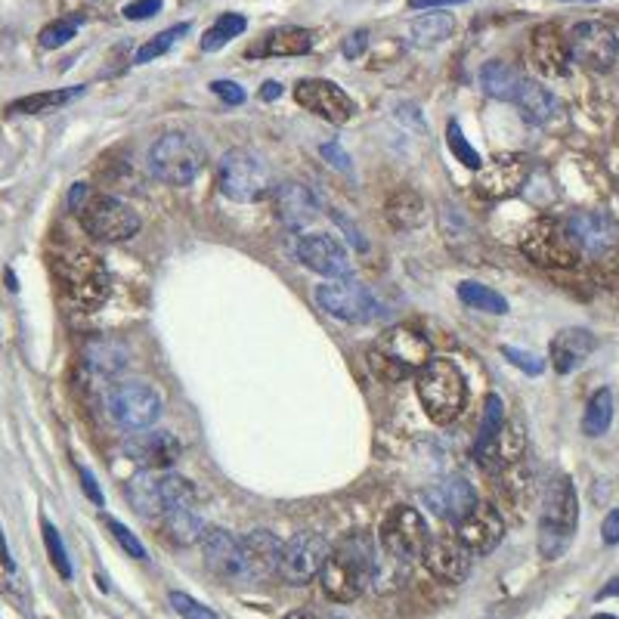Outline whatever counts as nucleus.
I'll return each instance as SVG.
<instances>
[{
  "mask_svg": "<svg viewBox=\"0 0 619 619\" xmlns=\"http://www.w3.org/2000/svg\"><path fill=\"white\" fill-rule=\"evenodd\" d=\"M502 356L511 362V366L521 368V372H527V375H542V372H545V360H539L533 350H521V347H511V344H505Z\"/></svg>",
  "mask_w": 619,
  "mask_h": 619,
  "instance_id": "49",
  "label": "nucleus"
},
{
  "mask_svg": "<svg viewBox=\"0 0 619 619\" xmlns=\"http://www.w3.org/2000/svg\"><path fill=\"white\" fill-rule=\"evenodd\" d=\"M124 453L143 465L146 471L152 468H171L180 459V443L167 430H136L124 440Z\"/></svg>",
  "mask_w": 619,
  "mask_h": 619,
  "instance_id": "22",
  "label": "nucleus"
},
{
  "mask_svg": "<svg viewBox=\"0 0 619 619\" xmlns=\"http://www.w3.org/2000/svg\"><path fill=\"white\" fill-rule=\"evenodd\" d=\"M325 558H329V542L322 533H295L282 545L279 576L289 585H307L313 576H319Z\"/></svg>",
  "mask_w": 619,
  "mask_h": 619,
  "instance_id": "15",
  "label": "nucleus"
},
{
  "mask_svg": "<svg viewBox=\"0 0 619 619\" xmlns=\"http://www.w3.org/2000/svg\"><path fill=\"white\" fill-rule=\"evenodd\" d=\"M579 527V499L576 486L567 474L554 477L545 492V508L539 517V554L545 561H558L570 548Z\"/></svg>",
  "mask_w": 619,
  "mask_h": 619,
  "instance_id": "3",
  "label": "nucleus"
},
{
  "mask_svg": "<svg viewBox=\"0 0 619 619\" xmlns=\"http://www.w3.org/2000/svg\"><path fill=\"white\" fill-rule=\"evenodd\" d=\"M471 558H474V554L461 545L459 536L443 533V536H430L422 561H424V567H428V573L437 579V583L459 585V583H465L468 573H471Z\"/></svg>",
  "mask_w": 619,
  "mask_h": 619,
  "instance_id": "17",
  "label": "nucleus"
},
{
  "mask_svg": "<svg viewBox=\"0 0 619 619\" xmlns=\"http://www.w3.org/2000/svg\"><path fill=\"white\" fill-rule=\"evenodd\" d=\"M190 28H192L190 22L171 25V28H167V31H161V35H155L152 41L143 43V47L136 50V59H134V62H136V66H146V62H152V59H159V56H165L167 50H171L174 43H177L180 37H183Z\"/></svg>",
  "mask_w": 619,
  "mask_h": 619,
  "instance_id": "41",
  "label": "nucleus"
},
{
  "mask_svg": "<svg viewBox=\"0 0 619 619\" xmlns=\"http://www.w3.org/2000/svg\"><path fill=\"white\" fill-rule=\"evenodd\" d=\"M471 0H409L412 10H443V6H461Z\"/></svg>",
  "mask_w": 619,
  "mask_h": 619,
  "instance_id": "57",
  "label": "nucleus"
},
{
  "mask_svg": "<svg viewBox=\"0 0 619 619\" xmlns=\"http://www.w3.org/2000/svg\"><path fill=\"white\" fill-rule=\"evenodd\" d=\"M601 536L607 545H619V508L607 515V521H604V527H601Z\"/></svg>",
  "mask_w": 619,
  "mask_h": 619,
  "instance_id": "55",
  "label": "nucleus"
},
{
  "mask_svg": "<svg viewBox=\"0 0 619 619\" xmlns=\"http://www.w3.org/2000/svg\"><path fill=\"white\" fill-rule=\"evenodd\" d=\"M90 196H93V190H90L87 183H74V186H72V196H68V205H72L74 214H78V211L84 208V202H87Z\"/></svg>",
  "mask_w": 619,
  "mask_h": 619,
  "instance_id": "56",
  "label": "nucleus"
},
{
  "mask_svg": "<svg viewBox=\"0 0 619 619\" xmlns=\"http://www.w3.org/2000/svg\"><path fill=\"white\" fill-rule=\"evenodd\" d=\"M161 527H165L167 539L177 542V545H192L205 536V521L196 515L192 505H177V508H165L161 515Z\"/></svg>",
  "mask_w": 619,
  "mask_h": 619,
  "instance_id": "34",
  "label": "nucleus"
},
{
  "mask_svg": "<svg viewBox=\"0 0 619 619\" xmlns=\"http://www.w3.org/2000/svg\"><path fill=\"white\" fill-rule=\"evenodd\" d=\"M242 548H245L248 567H251L254 583L279 573V558H282V542L270 533V530H254L242 539Z\"/></svg>",
  "mask_w": 619,
  "mask_h": 619,
  "instance_id": "29",
  "label": "nucleus"
},
{
  "mask_svg": "<svg viewBox=\"0 0 619 619\" xmlns=\"http://www.w3.org/2000/svg\"><path fill=\"white\" fill-rule=\"evenodd\" d=\"M205 167V146L192 134L171 130L149 149V171L167 186H190Z\"/></svg>",
  "mask_w": 619,
  "mask_h": 619,
  "instance_id": "5",
  "label": "nucleus"
},
{
  "mask_svg": "<svg viewBox=\"0 0 619 619\" xmlns=\"http://www.w3.org/2000/svg\"><path fill=\"white\" fill-rule=\"evenodd\" d=\"M523 449H527V437H523V428L517 422H505V428L499 430L492 440L477 443V446H474V455H477V461L484 468L496 471V468L515 465V461L523 455Z\"/></svg>",
  "mask_w": 619,
  "mask_h": 619,
  "instance_id": "26",
  "label": "nucleus"
},
{
  "mask_svg": "<svg viewBox=\"0 0 619 619\" xmlns=\"http://www.w3.org/2000/svg\"><path fill=\"white\" fill-rule=\"evenodd\" d=\"M295 99H298V105H304L307 112L325 118V121H331V124H347L356 112L353 99H350L335 81H325V78L298 81Z\"/></svg>",
  "mask_w": 619,
  "mask_h": 619,
  "instance_id": "16",
  "label": "nucleus"
},
{
  "mask_svg": "<svg viewBox=\"0 0 619 619\" xmlns=\"http://www.w3.org/2000/svg\"><path fill=\"white\" fill-rule=\"evenodd\" d=\"M446 143H449V152L455 155V161H461L465 167H471V171H480V165H484V159H480L477 149L468 143V136L461 134V124L459 121H449L446 128Z\"/></svg>",
  "mask_w": 619,
  "mask_h": 619,
  "instance_id": "45",
  "label": "nucleus"
},
{
  "mask_svg": "<svg viewBox=\"0 0 619 619\" xmlns=\"http://www.w3.org/2000/svg\"><path fill=\"white\" fill-rule=\"evenodd\" d=\"M124 496H128V502L136 508V515H143V517H161V515H165V502H161V480H155V474L146 471V468H143L136 477L128 480Z\"/></svg>",
  "mask_w": 619,
  "mask_h": 619,
  "instance_id": "32",
  "label": "nucleus"
},
{
  "mask_svg": "<svg viewBox=\"0 0 619 619\" xmlns=\"http://www.w3.org/2000/svg\"><path fill=\"white\" fill-rule=\"evenodd\" d=\"M103 523H105V530H109V533H112V539H115L118 545H121L124 552L130 554V558L146 561V548H143V542L136 539V536L130 533V530L124 527L121 521H115V517H109V515H103Z\"/></svg>",
  "mask_w": 619,
  "mask_h": 619,
  "instance_id": "47",
  "label": "nucleus"
},
{
  "mask_svg": "<svg viewBox=\"0 0 619 619\" xmlns=\"http://www.w3.org/2000/svg\"><path fill=\"white\" fill-rule=\"evenodd\" d=\"M521 81L523 74L517 68H511L508 62L492 59L480 68V87H484V93L492 99H502V103H515L517 90H521Z\"/></svg>",
  "mask_w": 619,
  "mask_h": 619,
  "instance_id": "33",
  "label": "nucleus"
},
{
  "mask_svg": "<svg viewBox=\"0 0 619 619\" xmlns=\"http://www.w3.org/2000/svg\"><path fill=\"white\" fill-rule=\"evenodd\" d=\"M217 186L229 202H260L276 190L273 171L251 149H229L217 165Z\"/></svg>",
  "mask_w": 619,
  "mask_h": 619,
  "instance_id": "4",
  "label": "nucleus"
},
{
  "mask_svg": "<svg viewBox=\"0 0 619 619\" xmlns=\"http://www.w3.org/2000/svg\"><path fill=\"white\" fill-rule=\"evenodd\" d=\"M84 93V87H62V90H41V93H31V97H22V99H12L6 105V115H41V112H53V109H62L68 105L72 99H78Z\"/></svg>",
  "mask_w": 619,
  "mask_h": 619,
  "instance_id": "35",
  "label": "nucleus"
},
{
  "mask_svg": "<svg viewBox=\"0 0 619 619\" xmlns=\"http://www.w3.org/2000/svg\"><path fill=\"white\" fill-rule=\"evenodd\" d=\"M366 47H368V31L366 28H356V31H350V35L344 37L341 53L347 56V59H360V56L366 53Z\"/></svg>",
  "mask_w": 619,
  "mask_h": 619,
  "instance_id": "51",
  "label": "nucleus"
},
{
  "mask_svg": "<svg viewBox=\"0 0 619 619\" xmlns=\"http://www.w3.org/2000/svg\"><path fill=\"white\" fill-rule=\"evenodd\" d=\"M455 530H459L455 536L461 539V545L471 554H490V552H496V545L505 539V517L496 505L480 502Z\"/></svg>",
  "mask_w": 619,
  "mask_h": 619,
  "instance_id": "21",
  "label": "nucleus"
},
{
  "mask_svg": "<svg viewBox=\"0 0 619 619\" xmlns=\"http://www.w3.org/2000/svg\"><path fill=\"white\" fill-rule=\"evenodd\" d=\"M161 6H165V0H130V4L124 6V19H130V22H143V19L159 16Z\"/></svg>",
  "mask_w": 619,
  "mask_h": 619,
  "instance_id": "50",
  "label": "nucleus"
},
{
  "mask_svg": "<svg viewBox=\"0 0 619 619\" xmlns=\"http://www.w3.org/2000/svg\"><path fill=\"white\" fill-rule=\"evenodd\" d=\"M424 502H428L430 515H437L440 521L459 527V523L465 521L474 508H477L480 499H477V490H474L468 480L449 477V480L434 484L430 490H424Z\"/></svg>",
  "mask_w": 619,
  "mask_h": 619,
  "instance_id": "18",
  "label": "nucleus"
},
{
  "mask_svg": "<svg viewBox=\"0 0 619 619\" xmlns=\"http://www.w3.org/2000/svg\"><path fill=\"white\" fill-rule=\"evenodd\" d=\"M459 298L474 310H484V313H496V316H505L508 313V301H505L499 291H492L490 285H480V282H461L459 285Z\"/></svg>",
  "mask_w": 619,
  "mask_h": 619,
  "instance_id": "40",
  "label": "nucleus"
},
{
  "mask_svg": "<svg viewBox=\"0 0 619 619\" xmlns=\"http://www.w3.org/2000/svg\"><path fill=\"white\" fill-rule=\"evenodd\" d=\"M260 97H264L267 103H273L276 97H282V84H279V81H267L264 90H260Z\"/></svg>",
  "mask_w": 619,
  "mask_h": 619,
  "instance_id": "59",
  "label": "nucleus"
},
{
  "mask_svg": "<svg viewBox=\"0 0 619 619\" xmlns=\"http://www.w3.org/2000/svg\"><path fill=\"white\" fill-rule=\"evenodd\" d=\"M614 422V393L607 387L592 393L589 406H585V415H583V434L585 437H601L604 430L610 428Z\"/></svg>",
  "mask_w": 619,
  "mask_h": 619,
  "instance_id": "37",
  "label": "nucleus"
},
{
  "mask_svg": "<svg viewBox=\"0 0 619 619\" xmlns=\"http://www.w3.org/2000/svg\"><path fill=\"white\" fill-rule=\"evenodd\" d=\"M81 227L87 229V236L99 242H128L140 233V217L130 205H124L121 198L112 196H97L93 192L84 202V208L78 211Z\"/></svg>",
  "mask_w": 619,
  "mask_h": 619,
  "instance_id": "8",
  "label": "nucleus"
},
{
  "mask_svg": "<svg viewBox=\"0 0 619 619\" xmlns=\"http://www.w3.org/2000/svg\"><path fill=\"white\" fill-rule=\"evenodd\" d=\"M515 105L521 109L523 121H530V124L552 121V118L558 115V109H561L558 97H554L548 87L536 84V81H530V78L521 81V90H517V97H515Z\"/></svg>",
  "mask_w": 619,
  "mask_h": 619,
  "instance_id": "30",
  "label": "nucleus"
},
{
  "mask_svg": "<svg viewBox=\"0 0 619 619\" xmlns=\"http://www.w3.org/2000/svg\"><path fill=\"white\" fill-rule=\"evenodd\" d=\"M316 304L319 310L341 319V322H372L381 310L378 298L353 279H331V282L319 285Z\"/></svg>",
  "mask_w": 619,
  "mask_h": 619,
  "instance_id": "14",
  "label": "nucleus"
},
{
  "mask_svg": "<svg viewBox=\"0 0 619 619\" xmlns=\"http://www.w3.org/2000/svg\"><path fill=\"white\" fill-rule=\"evenodd\" d=\"M245 28H248V19L245 16H239V12H223V16L217 19V22L211 25L208 31H205L202 50H205V53H217V50L227 47L233 37L245 35Z\"/></svg>",
  "mask_w": 619,
  "mask_h": 619,
  "instance_id": "38",
  "label": "nucleus"
},
{
  "mask_svg": "<svg viewBox=\"0 0 619 619\" xmlns=\"http://www.w3.org/2000/svg\"><path fill=\"white\" fill-rule=\"evenodd\" d=\"M202 554H205V567H208L211 576H217L227 585H251V567H248L245 548H242V539L233 536L223 527H208L202 536Z\"/></svg>",
  "mask_w": 619,
  "mask_h": 619,
  "instance_id": "13",
  "label": "nucleus"
},
{
  "mask_svg": "<svg viewBox=\"0 0 619 619\" xmlns=\"http://www.w3.org/2000/svg\"><path fill=\"white\" fill-rule=\"evenodd\" d=\"M211 93H214V97H221L227 105H242V103H245V90H242L236 81H214V84H211Z\"/></svg>",
  "mask_w": 619,
  "mask_h": 619,
  "instance_id": "52",
  "label": "nucleus"
},
{
  "mask_svg": "<svg viewBox=\"0 0 619 619\" xmlns=\"http://www.w3.org/2000/svg\"><path fill=\"white\" fill-rule=\"evenodd\" d=\"M319 152H322V159L329 161L335 171L350 174V155L341 149V143H322V146H319Z\"/></svg>",
  "mask_w": 619,
  "mask_h": 619,
  "instance_id": "53",
  "label": "nucleus"
},
{
  "mask_svg": "<svg viewBox=\"0 0 619 619\" xmlns=\"http://www.w3.org/2000/svg\"><path fill=\"white\" fill-rule=\"evenodd\" d=\"M455 31V19L449 12H424L409 25V41L415 47H437V43L449 41Z\"/></svg>",
  "mask_w": 619,
  "mask_h": 619,
  "instance_id": "36",
  "label": "nucleus"
},
{
  "mask_svg": "<svg viewBox=\"0 0 619 619\" xmlns=\"http://www.w3.org/2000/svg\"><path fill=\"white\" fill-rule=\"evenodd\" d=\"M598 347V337L592 335L589 329H564L554 335L552 341V366L554 372L561 375H570L573 368H579Z\"/></svg>",
  "mask_w": 619,
  "mask_h": 619,
  "instance_id": "28",
  "label": "nucleus"
},
{
  "mask_svg": "<svg viewBox=\"0 0 619 619\" xmlns=\"http://www.w3.org/2000/svg\"><path fill=\"white\" fill-rule=\"evenodd\" d=\"M316 35L310 28H298V25H282V28H273L260 37L258 43L248 47L251 59H267V56H304L313 50Z\"/></svg>",
  "mask_w": 619,
  "mask_h": 619,
  "instance_id": "27",
  "label": "nucleus"
},
{
  "mask_svg": "<svg viewBox=\"0 0 619 619\" xmlns=\"http://www.w3.org/2000/svg\"><path fill=\"white\" fill-rule=\"evenodd\" d=\"M53 270L59 276L66 295L72 298L78 307L93 310L105 301L109 295V279H105V270L93 254H72V258H56Z\"/></svg>",
  "mask_w": 619,
  "mask_h": 619,
  "instance_id": "9",
  "label": "nucleus"
},
{
  "mask_svg": "<svg viewBox=\"0 0 619 619\" xmlns=\"http://www.w3.org/2000/svg\"><path fill=\"white\" fill-rule=\"evenodd\" d=\"M378 542L391 558L397 561H418L424 558V548L430 542L428 521L409 505H397L387 511L384 523H381Z\"/></svg>",
  "mask_w": 619,
  "mask_h": 619,
  "instance_id": "11",
  "label": "nucleus"
},
{
  "mask_svg": "<svg viewBox=\"0 0 619 619\" xmlns=\"http://www.w3.org/2000/svg\"><path fill=\"white\" fill-rule=\"evenodd\" d=\"M161 502H165V508L196 505V486L180 474H167V477H161Z\"/></svg>",
  "mask_w": 619,
  "mask_h": 619,
  "instance_id": "46",
  "label": "nucleus"
},
{
  "mask_svg": "<svg viewBox=\"0 0 619 619\" xmlns=\"http://www.w3.org/2000/svg\"><path fill=\"white\" fill-rule=\"evenodd\" d=\"M78 474H81V486H84V496L90 499L93 505H103V502H105V499H103V490H99V484H97V477H93L90 468L78 465Z\"/></svg>",
  "mask_w": 619,
  "mask_h": 619,
  "instance_id": "54",
  "label": "nucleus"
},
{
  "mask_svg": "<svg viewBox=\"0 0 619 619\" xmlns=\"http://www.w3.org/2000/svg\"><path fill=\"white\" fill-rule=\"evenodd\" d=\"M273 192H276V217L282 221V227L304 229L319 217V202L310 192V186L289 180V183L276 186Z\"/></svg>",
  "mask_w": 619,
  "mask_h": 619,
  "instance_id": "24",
  "label": "nucleus"
},
{
  "mask_svg": "<svg viewBox=\"0 0 619 619\" xmlns=\"http://www.w3.org/2000/svg\"><path fill=\"white\" fill-rule=\"evenodd\" d=\"M567 47H570V59L589 68V72H610L614 62L619 59L616 28L601 22V19H585V22L573 25Z\"/></svg>",
  "mask_w": 619,
  "mask_h": 619,
  "instance_id": "12",
  "label": "nucleus"
},
{
  "mask_svg": "<svg viewBox=\"0 0 619 619\" xmlns=\"http://www.w3.org/2000/svg\"><path fill=\"white\" fill-rule=\"evenodd\" d=\"M298 260L325 279H347L350 276L347 251H344L341 242L329 233L304 236V239L298 242Z\"/></svg>",
  "mask_w": 619,
  "mask_h": 619,
  "instance_id": "19",
  "label": "nucleus"
},
{
  "mask_svg": "<svg viewBox=\"0 0 619 619\" xmlns=\"http://www.w3.org/2000/svg\"><path fill=\"white\" fill-rule=\"evenodd\" d=\"M415 391L422 399L424 412L430 415V422L449 424L461 409H465L468 387L461 378L459 366L446 356H430L422 368L415 372Z\"/></svg>",
  "mask_w": 619,
  "mask_h": 619,
  "instance_id": "2",
  "label": "nucleus"
},
{
  "mask_svg": "<svg viewBox=\"0 0 619 619\" xmlns=\"http://www.w3.org/2000/svg\"><path fill=\"white\" fill-rule=\"evenodd\" d=\"M285 619H335V616H322V614H313V610H291Z\"/></svg>",
  "mask_w": 619,
  "mask_h": 619,
  "instance_id": "61",
  "label": "nucleus"
},
{
  "mask_svg": "<svg viewBox=\"0 0 619 619\" xmlns=\"http://www.w3.org/2000/svg\"><path fill=\"white\" fill-rule=\"evenodd\" d=\"M567 229L585 254H604L616 245V223L601 211H576L567 217Z\"/></svg>",
  "mask_w": 619,
  "mask_h": 619,
  "instance_id": "23",
  "label": "nucleus"
},
{
  "mask_svg": "<svg viewBox=\"0 0 619 619\" xmlns=\"http://www.w3.org/2000/svg\"><path fill=\"white\" fill-rule=\"evenodd\" d=\"M530 180V161L523 155H505V159L492 161L490 167L477 174L474 180V192L480 198H508L523 190Z\"/></svg>",
  "mask_w": 619,
  "mask_h": 619,
  "instance_id": "20",
  "label": "nucleus"
},
{
  "mask_svg": "<svg viewBox=\"0 0 619 619\" xmlns=\"http://www.w3.org/2000/svg\"><path fill=\"white\" fill-rule=\"evenodd\" d=\"M592 619H616L614 614H598V616H592Z\"/></svg>",
  "mask_w": 619,
  "mask_h": 619,
  "instance_id": "63",
  "label": "nucleus"
},
{
  "mask_svg": "<svg viewBox=\"0 0 619 619\" xmlns=\"http://www.w3.org/2000/svg\"><path fill=\"white\" fill-rule=\"evenodd\" d=\"M105 412L121 428L143 430L159 422L161 393L146 381H121V384H112L105 393Z\"/></svg>",
  "mask_w": 619,
  "mask_h": 619,
  "instance_id": "7",
  "label": "nucleus"
},
{
  "mask_svg": "<svg viewBox=\"0 0 619 619\" xmlns=\"http://www.w3.org/2000/svg\"><path fill=\"white\" fill-rule=\"evenodd\" d=\"M6 282H10V291L19 289V285H16V276H12V270H6Z\"/></svg>",
  "mask_w": 619,
  "mask_h": 619,
  "instance_id": "62",
  "label": "nucleus"
},
{
  "mask_svg": "<svg viewBox=\"0 0 619 619\" xmlns=\"http://www.w3.org/2000/svg\"><path fill=\"white\" fill-rule=\"evenodd\" d=\"M505 403H502V397L499 393H490L486 397V403H484V415H480V434H477V443H486V440H492V437L499 434V430L505 428ZM474 443V446H477Z\"/></svg>",
  "mask_w": 619,
  "mask_h": 619,
  "instance_id": "44",
  "label": "nucleus"
},
{
  "mask_svg": "<svg viewBox=\"0 0 619 619\" xmlns=\"http://www.w3.org/2000/svg\"><path fill=\"white\" fill-rule=\"evenodd\" d=\"M616 595H619V576L610 585H604V589L598 592V601H604V598H616Z\"/></svg>",
  "mask_w": 619,
  "mask_h": 619,
  "instance_id": "60",
  "label": "nucleus"
},
{
  "mask_svg": "<svg viewBox=\"0 0 619 619\" xmlns=\"http://www.w3.org/2000/svg\"><path fill=\"white\" fill-rule=\"evenodd\" d=\"M521 251L527 254L533 264L539 267H576L579 264V245L573 242L570 229L567 223H558V221H536L527 227L521 239Z\"/></svg>",
  "mask_w": 619,
  "mask_h": 619,
  "instance_id": "10",
  "label": "nucleus"
},
{
  "mask_svg": "<svg viewBox=\"0 0 619 619\" xmlns=\"http://www.w3.org/2000/svg\"><path fill=\"white\" fill-rule=\"evenodd\" d=\"M0 567H4L6 573H12V570H16V561H12V554H10V545H6L4 533H0Z\"/></svg>",
  "mask_w": 619,
  "mask_h": 619,
  "instance_id": "58",
  "label": "nucleus"
},
{
  "mask_svg": "<svg viewBox=\"0 0 619 619\" xmlns=\"http://www.w3.org/2000/svg\"><path fill=\"white\" fill-rule=\"evenodd\" d=\"M530 53H533V62L542 74L548 78H564L570 72V47L561 37V31L554 25H539L533 31V41H530Z\"/></svg>",
  "mask_w": 619,
  "mask_h": 619,
  "instance_id": "25",
  "label": "nucleus"
},
{
  "mask_svg": "<svg viewBox=\"0 0 619 619\" xmlns=\"http://www.w3.org/2000/svg\"><path fill=\"white\" fill-rule=\"evenodd\" d=\"M375 570H378L375 539L368 533H347L329 548L319 583L335 604H353L375 579Z\"/></svg>",
  "mask_w": 619,
  "mask_h": 619,
  "instance_id": "1",
  "label": "nucleus"
},
{
  "mask_svg": "<svg viewBox=\"0 0 619 619\" xmlns=\"http://www.w3.org/2000/svg\"><path fill=\"white\" fill-rule=\"evenodd\" d=\"M41 530H43V545H47V554H50V564L56 567L62 579H72V561H68V552H66V542H62L59 530L43 517L41 521Z\"/></svg>",
  "mask_w": 619,
  "mask_h": 619,
  "instance_id": "43",
  "label": "nucleus"
},
{
  "mask_svg": "<svg viewBox=\"0 0 619 619\" xmlns=\"http://www.w3.org/2000/svg\"><path fill=\"white\" fill-rule=\"evenodd\" d=\"M387 217H391V223L397 229L418 227V223H422V217H424L422 198H418L415 192H409V190L397 192V196L391 198V205H387Z\"/></svg>",
  "mask_w": 619,
  "mask_h": 619,
  "instance_id": "39",
  "label": "nucleus"
},
{
  "mask_svg": "<svg viewBox=\"0 0 619 619\" xmlns=\"http://www.w3.org/2000/svg\"><path fill=\"white\" fill-rule=\"evenodd\" d=\"M128 347L121 341H115V337H93L84 347V362L97 378H115L128 366Z\"/></svg>",
  "mask_w": 619,
  "mask_h": 619,
  "instance_id": "31",
  "label": "nucleus"
},
{
  "mask_svg": "<svg viewBox=\"0 0 619 619\" xmlns=\"http://www.w3.org/2000/svg\"><path fill=\"white\" fill-rule=\"evenodd\" d=\"M167 601H171V607L177 610L183 619H217L214 610L205 607L202 601H196V598L186 595V592H171V595H167Z\"/></svg>",
  "mask_w": 619,
  "mask_h": 619,
  "instance_id": "48",
  "label": "nucleus"
},
{
  "mask_svg": "<svg viewBox=\"0 0 619 619\" xmlns=\"http://www.w3.org/2000/svg\"><path fill=\"white\" fill-rule=\"evenodd\" d=\"M78 25H81V16H62V19H53L50 25H43L41 35H37V43L43 50H59L78 35Z\"/></svg>",
  "mask_w": 619,
  "mask_h": 619,
  "instance_id": "42",
  "label": "nucleus"
},
{
  "mask_svg": "<svg viewBox=\"0 0 619 619\" xmlns=\"http://www.w3.org/2000/svg\"><path fill=\"white\" fill-rule=\"evenodd\" d=\"M430 360V344L412 329H393L368 347V366L381 381H403Z\"/></svg>",
  "mask_w": 619,
  "mask_h": 619,
  "instance_id": "6",
  "label": "nucleus"
}]
</instances>
